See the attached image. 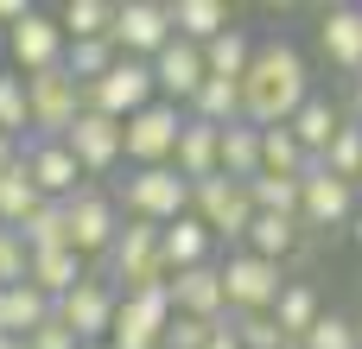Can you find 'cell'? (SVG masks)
Segmentation results:
<instances>
[{
	"label": "cell",
	"mask_w": 362,
	"mask_h": 349,
	"mask_svg": "<svg viewBox=\"0 0 362 349\" xmlns=\"http://www.w3.org/2000/svg\"><path fill=\"white\" fill-rule=\"evenodd\" d=\"M25 349H83V343H76V331H70V324H64V318L51 312V318H45V324H38L32 337H25Z\"/></svg>",
	"instance_id": "40"
},
{
	"label": "cell",
	"mask_w": 362,
	"mask_h": 349,
	"mask_svg": "<svg viewBox=\"0 0 362 349\" xmlns=\"http://www.w3.org/2000/svg\"><path fill=\"white\" fill-rule=\"evenodd\" d=\"M89 349H108V343H89Z\"/></svg>",
	"instance_id": "47"
},
{
	"label": "cell",
	"mask_w": 362,
	"mask_h": 349,
	"mask_svg": "<svg viewBox=\"0 0 362 349\" xmlns=\"http://www.w3.org/2000/svg\"><path fill=\"white\" fill-rule=\"evenodd\" d=\"M115 203H121L127 223H159L165 229V223L191 216V184L178 178V165H146V172H127L121 178Z\"/></svg>",
	"instance_id": "2"
},
{
	"label": "cell",
	"mask_w": 362,
	"mask_h": 349,
	"mask_svg": "<svg viewBox=\"0 0 362 349\" xmlns=\"http://www.w3.org/2000/svg\"><path fill=\"white\" fill-rule=\"evenodd\" d=\"M210 349H242V337H235V324H229V318L216 324V337H210Z\"/></svg>",
	"instance_id": "41"
},
{
	"label": "cell",
	"mask_w": 362,
	"mask_h": 349,
	"mask_svg": "<svg viewBox=\"0 0 362 349\" xmlns=\"http://www.w3.org/2000/svg\"><path fill=\"white\" fill-rule=\"evenodd\" d=\"M350 121H356V127H362V76H356V83H350Z\"/></svg>",
	"instance_id": "43"
},
{
	"label": "cell",
	"mask_w": 362,
	"mask_h": 349,
	"mask_svg": "<svg viewBox=\"0 0 362 349\" xmlns=\"http://www.w3.org/2000/svg\"><path fill=\"white\" fill-rule=\"evenodd\" d=\"M312 64L299 57V45L286 38H261L255 45V64L242 76V121L255 127H286L305 102H312Z\"/></svg>",
	"instance_id": "1"
},
{
	"label": "cell",
	"mask_w": 362,
	"mask_h": 349,
	"mask_svg": "<svg viewBox=\"0 0 362 349\" xmlns=\"http://www.w3.org/2000/svg\"><path fill=\"white\" fill-rule=\"evenodd\" d=\"M6 57L19 64V76H38V70H57L70 57V32L51 19V13H32L6 32Z\"/></svg>",
	"instance_id": "12"
},
{
	"label": "cell",
	"mask_w": 362,
	"mask_h": 349,
	"mask_svg": "<svg viewBox=\"0 0 362 349\" xmlns=\"http://www.w3.org/2000/svg\"><path fill=\"white\" fill-rule=\"evenodd\" d=\"M204 64H210V76L242 83V76H248V64H255V38H248L242 25H229L223 38H210V45H204Z\"/></svg>",
	"instance_id": "28"
},
{
	"label": "cell",
	"mask_w": 362,
	"mask_h": 349,
	"mask_svg": "<svg viewBox=\"0 0 362 349\" xmlns=\"http://www.w3.org/2000/svg\"><path fill=\"white\" fill-rule=\"evenodd\" d=\"M248 197H255V210L261 216H286V223H299V178H255L248 184Z\"/></svg>",
	"instance_id": "34"
},
{
	"label": "cell",
	"mask_w": 362,
	"mask_h": 349,
	"mask_svg": "<svg viewBox=\"0 0 362 349\" xmlns=\"http://www.w3.org/2000/svg\"><path fill=\"white\" fill-rule=\"evenodd\" d=\"M0 134H32V102H25V76L0 70Z\"/></svg>",
	"instance_id": "36"
},
{
	"label": "cell",
	"mask_w": 362,
	"mask_h": 349,
	"mask_svg": "<svg viewBox=\"0 0 362 349\" xmlns=\"http://www.w3.org/2000/svg\"><path fill=\"white\" fill-rule=\"evenodd\" d=\"M223 178H242V184L261 178V127L255 121L223 127Z\"/></svg>",
	"instance_id": "27"
},
{
	"label": "cell",
	"mask_w": 362,
	"mask_h": 349,
	"mask_svg": "<svg viewBox=\"0 0 362 349\" xmlns=\"http://www.w3.org/2000/svg\"><path fill=\"white\" fill-rule=\"evenodd\" d=\"M0 349H25V337H0Z\"/></svg>",
	"instance_id": "44"
},
{
	"label": "cell",
	"mask_w": 362,
	"mask_h": 349,
	"mask_svg": "<svg viewBox=\"0 0 362 349\" xmlns=\"http://www.w3.org/2000/svg\"><path fill=\"white\" fill-rule=\"evenodd\" d=\"M115 51L121 57H140V64H153L172 38H178V25H172V6H159V0H127V6H115Z\"/></svg>",
	"instance_id": "8"
},
{
	"label": "cell",
	"mask_w": 362,
	"mask_h": 349,
	"mask_svg": "<svg viewBox=\"0 0 362 349\" xmlns=\"http://www.w3.org/2000/svg\"><path fill=\"white\" fill-rule=\"evenodd\" d=\"M356 184H344V178H331L325 165H312L305 178H299V229H350L356 223Z\"/></svg>",
	"instance_id": "10"
},
{
	"label": "cell",
	"mask_w": 362,
	"mask_h": 349,
	"mask_svg": "<svg viewBox=\"0 0 362 349\" xmlns=\"http://www.w3.org/2000/svg\"><path fill=\"white\" fill-rule=\"evenodd\" d=\"M299 349H362V324H356V318H344V312H325Z\"/></svg>",
	"instance_id": "37"
},
{
	"label": "cell",
	"mask_w": 362,
	"mask_h": 349,
	"mask_svg": "<svg viewBox=\"0 0 362 349\" xmlns=\"http://www.w3.org/2000/svg\"><path fill=\"white\" fill-rule=\"evenodd\" d=\"M115 312H121V292L102 280V273H89L70 299H57V318L76 331V343L89 349V343H102L108 331H115Z\"/></svg>",
	"instance_id": "13"
},
{
	"label": "cell",
	"mask_w": 362,
	"mask_h": 349,
	"mask_svg": "<svg viewBox=\"0 0 362 349\" xmlns=\"http://www.w3.org/2000/svg\"><path fill=\"white\" fill-rule=\"evenodd\" d=\"M64 146H70V159L83 165V178H108V172L127 159V127L108 121V114H95V108H83V121L64 134Z\"/></svg>",
	"instance_id": "11"
},
{
	"label": "cell",
	"mask_w": 362,
	"mask_h": 349,
	"mask_svg": "<svg viewBox=\"0 0 362 349\" xmlns=\"http://www.w3.org/2000/svg\"><path fill=\"white\" fill-rule=\"evenodd\" d=\"M274 318H280V331H286V343L299 349L312 337V324L325 318V305H318V292L305 286V280H286V292H280V305H274Z\"/></svg>",
	"instance_id": "25"
},
{
	"label": "cell",
	"mask_w": 362,
	"mask_h": 349,
	"mask_svg": "<svg viewBox=\"0 0 362 349\" xmlns=\"http://www.w3.org/2000/svg\"><path fill=\"white\" fill-rule=\"evenodd\" d=\"M344 121H350V114H344V108H337L331 95H312V102H305V108H299V114H293L286 127L299 134V146H305L312 159H325V153H331V140L344 134Z\"/></svg>",
	"instance_id": "20"
},
{
	"label": "cell",
	"mask_w": 362,
	"mask_h": 349,
	"mask_svg": "<svg viewBox=\"0 0 362 349\" xmlns=\"http://www.w3.org/2000/svg\"><path fill=\"white\" fill-rule=\"evenodd\" d=\"M57 305L25 280V286H0V337H32L45 318H51Z\"/></svg>",
	"instance_id": "22"
},
{
	"label": "cell",
	"mask_w": 362,
	"mask_h": 349,
	"mask_svg": "<svg viewBox=\"0 0 362 349\" xmlns=\"http://www.w3.org/2000/svg\"><path fill=\"white\" fill-rule=\"evenodd\" d=\"M204 76H210V64H204V45H191V38H172V45L153 57L159 102H178V108H191V95L204 89Z\"/></svg>",
	"instance_id": "14"
},
{
	"label": "cell",
	"mask_w": 362,
	"mask_h": 349,
	"mask_svg": "<svg viewBox=\"0 0 362 349\" xmlns=\"http://www.w3.org/2000/svg\"><path fill=\"white\" fill-rule=\"evenodd\" d=\"M25 102H32V140H64L76 121H83V83L57 64V70H38L25 76Z\"/></svg>",
	"instance_id": "3"
},
{
	"label": "cell",
	"mask_w": 362,
	"mask_h": 349,
	"mask_svg": "<svg viewBox=\"0 0 362 349\" xmlns=\"http://www.w3.org/2000/svg\"><path fill=\"white\" fill-rule=\"evenodd\" d=\"M172 165H178V178H185V184L216 178V172H223V127H210V121H191V114H185V134H178Z\"/></svg>",
	"instance_id": "17"
},
{
	"label": "cell",
	"mask_w": 362,
	"mask_h": 349,
	"mask_svg": "<svg viewBox=\"0 0 362 349\" xmlns=\"http://www.w3.org/2000/svg\"><path fill=\"white\" fill-rule=\"evenodd\" d=\"M121 64V51H115V38H70V57H64V70L89 89V83H102L108 70Z\"/></svg>",
	"instance_id": "30"
},
{
	"label": "cell",
	"mask_w": 362,
	"mask_h": 349,
	"mask_svg": "<svg viewBox=\"0 0 362 349\" xmlns=\"http://www.w3.org/2000/svg\"><path fill=\"white\" fill-rule=\"evenodd\" d=\"M19 242L32 248V254H51V248H70V216H64V203H38L25 223H19Z\"/></svg>",
	"instance_id": "31"
},
{
	"label": "cell",
	"mask_w": 362,
	"mask_h": 349,
	"mask_svg": "<svg viewBox=\"0 0 362 349\" xmlns=\"http://www.w3.org/2000/svg\"><path fill=\"white\" fill-rule=\"evenodd\" d=\"M83 102L95 108V114H108V121H134L140 108H153L159 102V83H153V64H140V57H121L102 83H89L83 89Z\"/></svg>",
	"instance_id": "7"
},
{
	"label": "cell",
	"mask_w": 362,
	"mask_h": 349,
	"mask_svg": "<svg viewBox=\"0 0 362 349\" xmlns=\"http://www.w3.org/2000/svg\"><path fill=\"white\" fill-rule=\"evenodd\" d=\"M235 324V337H242V349H293L286 343V331H280V318L274 312H248V318H229Z\"/></svg>",
	"instance_id": "38"
},
{
	"label": "cell",
	"mask_w": 362,
	"mask_h": 349,
	"mask_svg": "<svg viewBox=\"0 0 362 349\" xmlns=\"http://www.w3.org/2000/svg\"><path fill=\"white\" fill-rule=\"evenodd\" d=\"M57 25H64L70 38H108V32H115V6H108V0H70V6L57 13Z\"/></svg>",
	"instance_id": "33"
},
{
	"label": "cell",
	"mask_w": 362,
	"mask_h": 349,
	"mask_svg": "<svg viewBox=\"0 0 362 349\" xmlns=\"http://www.w3.org/2000/svg\"><path fill=\"white\" fill-rule=\"evenodd\" d=\"M185 114H191V121H210V127H235V121H242V83H229V76H204V89L191 95Z\"/></svg>",
	"instance_id": "24"
},
{
	"label": "cell",
	"mask_w": 362,
	"mask_h": 349,
	"mask_svg": "<svg viewBox=\"0 0 362 349\" xmlns=\"http://www.w3.org/2000/svg\"><path fill=\"white\" fill-rule=\"evenodd\" d=\"M318 45H325V57H331L344 76H362V6H325Z\"/></svg>",
	"instance_id": "18"
},
{
	"label": "cell",
	"mask_w": 362,
	"mask_h": 349,
	"mask_svg": "<svg viewBox=\"0 0 362 349\" xmlns=\"http://www.w3.org/2000/svg\"><path fill=\"white\" fill-rule=\"evenodd\" d=\"M0 57H6V32H0Z\"/></svg>",
	"instance_id": "46"
},
{
	"label": "cell",
	"mask_w": 362,
	"mask_h": 349,
	"mask_svg": "<svg viewBox=\"0 0 362 349\" xmlns=\"http://www.w3.org/2000/svg\"><path fill=\"white\" fill-rule=\"evenodd\" d=\"M172 25H178V38L210 45V38L229 32V6L223 0H172Z\"/></svg>",
	"instance_id": "26"
},
{
	"label": "cell",
	"mask_w": 362,
	"mask_h": 349,
	"mask_svg": "<svg viewBox=\"0 0 362 349\" xmlns=\"http://www.w3.org/2000/svg\"><path fill=\"white\" fill-rule=\"evenodd\" d=\"M64 216H70V248H76L83 261H95V267L108 261V248L121 242V223H127L121 203H115L102 184H83V191L64 203Z\"/></svg>",
	"instance_id": "5"
},
{
	"label": "cell",
	"mask_w": 362,
	"mask_h": 349,
	"mask_svg": "<svg viewBox=\"0 0 362 349\" xmlns=\"http://www.w3.org/2000/svg\"><path fill=\"white\" fill-rule=\"evenodd\" d=\"M223 292H229V318H248V312H274L280 292H286V267L280 261H261L248 248H235L223 261Z\"/></svg>",
	"instance_id": "6"
},
{
	"label": "cell",
	"mask_w": 362,
	"mask_h": 349,
	"mask_svg": "<svg viewBox=\"0 0 362 349\" xmlns=\"http://www.w3.org/2000/svg\"><path fill=\"white\" fill-rule=\"evenodd\" d=\"M331 178H344V184H362V127L356 121H344V134L331 140V153L318 159Z\"/></svg>",
	"instance_id": "35"
},
{
	"label": "cell",
	"mask_w": 362,
	"mask_h": 349,
	"mask_svg": "<svg viewBox=\"0 0 362 349\" xmlns=\"http://www.w3.org/2000/svg\"><path fill=\"white\" fill-rule=\"evenodd\" d=\"M38 203H45V197H38V184H32L25 159H19V165H6V172H0V229H19Z\"/></svg>",
	"instance_id": "29"
},
{
	"label": "cell",
	"mask_w": 362,
	"mask_h": 349,
	"mask_svg": "<svg viewBox=\"0 0 362 349\" xmlns=\"http://www.w3.org/2000/svg\"><path fill=\"white\" fill-rule=\"evenodd\" d=\"M318 159L299 146V134L293 127H261V172L267 178H305Z\"/></svg>",
	"instance_id": "23"
},
{
	"label": "cell",
	"mask_w": 362,
	"mask_h": 349,
	"mask_svg": "<svg viewBox=\"0 0 362 349\" xmlns=\"http://www.w3.org/2000/svg\"><path fill=\"white\" fill-rule=\"evenodd\" d=\"M32 280V248L19 242V229H0V286H25Z\"/></svg>",
	"instance_id": "39"
},
{
	"label": "cell",
	"mask_w": 362,
	"mask_h": 349,
	"mask_svg": "<svg viewBox=\"0 0 362 349\" xmlns=\"http://www.w3.org/2000/svg\"><path fill=\"white\" fill-rule=\"evenodd\" d=\"M19 159H25V153H19V140H13V134H0V172H6V165H19Z\"/></svg>",
	"instance_id": "42"
},
{
	"label": "cell",
	"mask_w": 362,
	"mask_h": 349,
	"mask_svg": "<svg viewBox=\"0 0 362 349\" xmlns=\"http://www.w3.org/2000/svg\"><path fill=\"white\" fill-rule=\"evenodd\" d=\"M89 280V261L76 254V248H51V254H32V286L57 305V299H70L76 286Z\"/></svg>",
	"instance_id": "21"
},
{
	"label": "cell",
	"mask_w": 362,
	"mask_h": 349,
	"mask_svg": "<svg viewBox=\"0 0 362 349\" xmlns=\"http://www.w3.org/2000/svg\"><path fill=\"white\" fill-rule=\"evenodd\" d=\"M350 235H356V248H362V210H356V223H350Z\"/></svg>",
	"instance_id": "45"
},
{
	"label": "cell",
	"mask_w": 362,
	"mask_h": 349,
	"mask_svg": "<svg viewBox=\"0 0 362 349\" xmlns=\"http://www.w3.org/2000/svg\"><path fill=\"white\" fill-rule=\"evenodd\" d=\"M159 254H165L172 273H185V267H210V261H216V235H210L197 216H178V223L159 229Z\"/></svg>",
	"instance_id": "19"
},
{
	"label": "cell",
	"mask_w": 362,
	"mask_h": 349,
	"mask_svg": "<svg viewBox=\"0 0 362 349\" xmlns=\"http://www.w3.org/2000/svg\"><path fill=\"white\" fill-rule=\"evenodd\" d=\"M121 127H127V159H134V172L172 165L178 134H185V108H178V102H153V108H140V114L121 121Z\"/></svg>",
	"instance_id": "9"
},
{
	"label": "cell",
	"mask_w": 362,
	"mask_h": 349,
	"mask_svg": "<svg viewBox=\"0 0 362 349\" xmlns=\"http://www.w3.org/2000/svg\"><path fill=\"white\" fill-rule=\"evenodd\" d=\"M25 172H32V184H38V197H45V203H70V197L89 184L64 140H32V146H25Z\"/></svg>",
	"instance_id": "15"
},
{
	"label": "cell",
	"mask_w": 362,
	"mask_h": 349,
	"mask_svg": "<svg viewBox=\"0 0 362 349\" xmlns=\"http://www.w3.org/2000/svg\"><path fill=\"white\" fill-rule=\"evenodd\" d=\"M191 216L216 235V242H248V229H255V197H248V184L242 178H204V184H191Z\"/></svg>",
	"instance_id": "4"
},
{
	"label": "cell",
	"mask_w": 362,
	"mask_h": 349,
	"mask_svg": "<svg viewBox=\"0 0 362 349\" xmlns=\"http://www.w3.org/2000/svg\"><path fill=\"white\" fill-rule=\"evenodd\" d=\"M172 305H178V318H204V324L229 318V292H223V261L172 273Z\"/></svg>",
	"instance_id": "16"
},
{
	"label": "cell",
	"mask_w": 362,
	"mask_h": 349,
	"mask_svg": "<svg viewBox=\"0 0 362 349\" xmlns=\"http://www.w3.org/2000/svg\"><path fill=\"white\" fill-rule=\"evenodd\" d=\"M242 248L261 254V261H280V267H286V254L299 248V223H286V216H255V229H248Z\"/></svg>",
	"instance_id": "32"
}]
</instances>
